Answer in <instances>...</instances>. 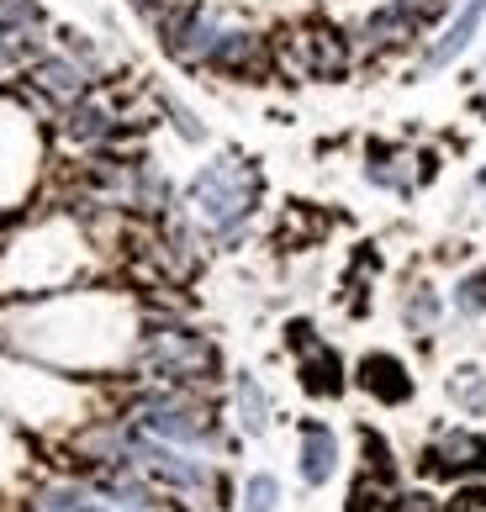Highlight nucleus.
Here are the masks:
<instances>
[{"mask_svg": "<svg viewBox=\"0 0 486 512\" xmlns=\"http://www.w3.org/2000/svg\"><path fill=\"white\" fill-rule=\"evenodd\" d=\"M154 27H159V48L180 69H207L217 37L228 32V11H217L212 0H175Z\"/></svg>", "mask_w": 486, "mask_h": 512, "instance_id": "4", "label": "nucleus"}, {"mask_svg": "<svg viewBox=\"0 0 486 512\" xmlns=\"http://www.w3.org/2000/svg\"><path fill=\"white\" fill-rule=\"evenodd\" d=\"M360 386H365L370 396H381V402H407V396H413V375L402 370V359L370 354L365 365H360Z\"/></svg>", "mask_w": 486, "mask_h": 512, "instance_id": "10", "label": "nucleus"}, {"mask_svg": "<svg viewBox=\"0 0 486 512\" xmlns=\"http://www.w3.org/2000/svg\"><path fill=\"white\" fill-rule=\"evenodd\" d=\"M481 22H486V0H465V6L450 16V27H444L434 43L423 48V64H418V74H439V69H450L465 48L476 43V32H481Z\"/></svg>", "mask_w": 486, "mask_h": 512, "instance_id": "9", "label": "nucleus"}, {"mask_svg": "<svg viewBox=\"0 0 486 512\" xmlns=\"http://www.w3.org/2000/svg\"><path fill=\"white\" fill-rule=\"evenodd\" d=\"M333 465H339V439H333L328 428H307L302 433V476L312 481V486H323L328 476H333Z\"/></svg>", "mask_w": 486, "mask_h": 512, "instance_id": "13", "label": "nucleus"}, {"mask_svg": "<svg viewBox=\"0 0 486 512\" xmlns=\"http://www.w3.org/2000/svg\"><path fill=\"white\" fill-rule=\"evenodd\" d=\"M486 460V444L476 433H439L434 449H428V470H439V476H455V470H471Z\"/></svg>", "mask_w": 486, "mask_h": 512, "instance_id": "12", "label": "nucleus"}, {"mask_svg": "<svg viewBox=\"0 0 486 512\" xmlns=\"http://www.w3.org/2000/svg\"><path fill=\"white\" fill-rule=\"evenodd\" d=\"M207 74H222V80H238V85H259L275 74V37H265L259 27H243L228 22V32L217 37Z\"/></svg>", "mask_w": 486, "mask_h": 512, "instance_id": "6", "label": "nucleus"}, {"mask_svg": "<svg viewBox=\"0 0 486 512\" xmlns=\"http://www.w3.org/2000/svg\"><path fill=\"white\" fill-rule=\"evenodd\" d=\"M43 48H48L43 32H11V27H0V80L27 74V64H32Z\"/></svg>", "mask_w": 486, "mask_h": 512, "instance_id": "14", "label": "nucleus"}, {"mask_svg": "<svg viewBox=\"0 0 486 512\" xmlns=\"http://www.w3.org/2000/svg\"><path fill=\"white\" fill-rule=\"evenodd\" d=\"M22 85H27V96H32L37 106L64 111V106H74V101H85L101 80H96V74H90L80 59H69L64 48H43V53L27 64Z\"/></svg>", "mask_w": 486, "mask_h": 512, "instance_id": "5", "label": "nucleus"}, {"mask_svg": "<svg viewBox=\"0 0 486 512\" xmlns=\"http://www.w3.org/2000/svg\"><path fill=\"white\" fill-rule=\"evenodd\" d=\"M455 312H460V317H481V312H486V270L460 275V286H455Z\"/></svg>", "mask_w": 486, "mask_h": 512, "instance_id": "19", "label": "nucleus"}, {"mask_svg": "<svg viewBox=\"0 0 486 512\" xmlns=\"http://www.w3.org/2000/svg\"><path fill=\"white\" fill-rule=\"evenodd\" d=\"M354 37L333 22H302L291 32L275 37V74H291V80H344L354 69Z\"/></svg>", "mask_w": 486, "mask_h": 512, "instance_id": "3", "label": "nucleus"}, {"mask_svg": "<svg viewBox=\"0 0 486 512\" xmlns=\"http://www.w3.org/2000/svg\"><path fill=\"white\" fill-rule=\"evenodd\" d=\"M455 396H460L465 407H481L486 402V381H465V370H460L455 375Z\"/></svg>", "mask_w": 486, "mask_h": 512, "instance_id": "21", "label": "nucleus"}, {"mask_svg": "<svg viewBox=\"0 0 486 512\" xmlns=\"http://www.w3.org/2000/svg\"><path fill=\"white\" fill-rule=\"evenodd\" d=\"M302 386L312 396H339L344 391V359L333 354L323 338H312V344L302 349Z\"/></svg>", "mask_w": 486, "mask_h": 512, "instance_id": "11", "label": "nucleus"}, {"mask_svg": "<svg viewBox=\"0 0 486 512\" xmlns=\"http://www.w3.org/2000/svg\"><path fill=\"white\" fill-rule=\"evenodd\" d=\"M259 196H265L259 164L243 159V154H217L212 164H201L191 175L180 212L207 233V243H233V238H243V227L254 222Z\"/></svg>", "mask_w": 486, "mask_h": 512, "instance_id": "1", "label": "nucleus"}, {"mask_svg": "<svg viewBox=\"0 0 486 512\" xmlns=\"http://www.w3.org/2000/svg\"><path fill=\"white\" fill-rule=\"evenodd\" d=\"M127 6H133L138 16H148V22H159V16H164V11H170V6H175V0H127Z\"/></svg>", "mask_w": 486, "mask_h": 512, "instance_id": "22", "label": "nucleus"}, {"mask_svg": "<svg viewBox=\"0 0 486 512\" xmlns=\"http://www.w3.org/2000/svg\"><path fill=\"white\" fill-rule=\"evenodd\" d=\"M434 6H439V11H450V6H455V0H434Z\"/></svg>", "mask_w": 486, "mask_h": 512, "instance_id": "23", "label": "nucleus"}, {"mask_svg": "<svg viewBox=\"0 0 486 512\" xmlns=\"http://www.w3.org/2000/svg\"><path fill=\"white\" fill-rule=\"evenodd\" d=\"M0 27H11V32H48L43 0H0Z\"/></svg>", "mask_w": 486, "mask_h": 512, "instance_id": "17", "label": "nucleus"}, {"mask_svg": "<svg viewBox=\"0 0 486 512\" xmlns=\"http://www.w3.org/2000/svg\"><path fill=\"white\" fill-rule=\"evenodd\" d=\"M233 396H238L243 428H249V433H265V428H270V396H265V386H259L254 375H238V381H233Z\"/></svg>", "mask_w": 486, "mask_h": 512, "instance_id": "15", "label": "nucleus"}, {"mask_svg": "<svg viewBox=\"0 0 486 512\" xmlns=\"http://www.w3.org/2000/svg\"><path fill=\"white\" fill-rule=\"evenodd\" d=\"M439 312H444V301H439L434 286H413V291H407V301H402V317H407V328H413V333H434L439 328Z\"/></svg>", "mask_w": 486, "mask_h": 512, "instance_id": "16", "label": "nucleus"}, {"mask_svg": "<svg viewBox=\"0 0 486 512\" xmlns=\"http://www.w3.org/2000/svg\"><path fill=\"white\" fill-rule=\"evenodd\" d=\"M159 111H164V117H170V127L180 132L185 143H207V127H201V117H196L191 106H180L175 96H159Z\"/></svg>", "mask_w": 486, "mask_h": 512, "instance_id": "18", "label": "nucleus"}, {"mask_svg": "<svg viewBox=\"0 0 486 512\" xmlns=\"http://www.w3.org/2000/svg\"><path fill=\"white\" fill-rule=\"evenodd\" d=\"M481 80H486V69H481Z\"/></svg>", "mask_w": 486, "mask_h": 512, "instance_id": "24", "label": "nucleus"}, {"mask_svg": "<svg viewBox=\"0 0 486 512\" xmlns=\"http://www.w3.org/2000/svg\"><path fill=\"white\" fill-rule=\"evenodd\" d=\"M275 497H280L275 481L270 476H254L249 481V507H243V512H275Z\"/></svg>", "mask_w": 486, "mask_h": 512, "instance_id": "20", "label": "nucleus"}, {"mask_svg": "<svg viewBox=\"0 0 486 512\" xmlns=\"http://www.w3.org/2000/svg\"><path fill=\"white\" fill-rule=\"evenodd\" d=\"M138 365L154 375V381H170V386H201V381H217V344L207 333L185 328V322H154L143 328L138 338Z\"/></svg>", "mask_w": 486, "mask_h": 512, "instance_id": "2", "label": "nucleus"}, {"mask_svg": "<svg viewBox=\"0 0 486 512\" xmlns=\"http://www.w3.org/2000/svg\"><path fill=\"white\" fill-rule=\"evenodd\" d=\"M434 154H418V148L402 143H370L365 148V180L386 196H413L418 185L434 180Z\"/></svg>", "mask_w": 486, "mask_h": 512, "instance_id": "8", "label": "nucleus"}, {"mask_svg": "<svg viewBox=\"0 0 486 512\" xmlns=\"http://www.w3.org/2000/svg\"><path fill=\"white\" fill-rule=\"evenodd\" d=\"M133 417H138L143 433H154V439H170V444H207V439H212V417L201 412L185 391L143 396Z\"/></svg>", "mask_w": 486, "mask_h": 512, "instance_id": "7", "label": "nucleus"}]
</instances>
